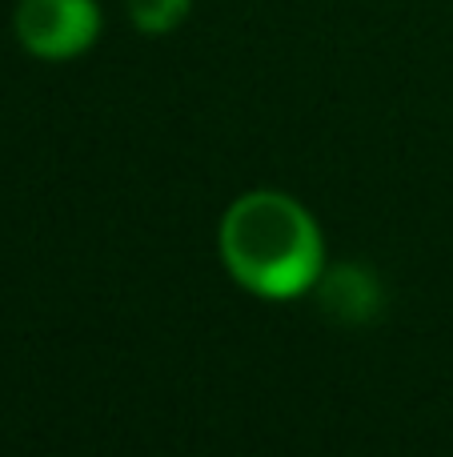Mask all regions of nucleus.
I'll return each instance as SVG.
<instances>
[{
	"label": "nucleus",
	"mask_w": 453,
	"mask_h": 457,
	"mask_svg": "<svg viewBox=\"0 0 453 457\" xmlns=\"http://www.w3.org/2000/svg\"><path fill=\"white\" fill-rule=\"evenodd\" d=\"M217 253L241 289L269 301L305 297L325 273V237L297 197L253 189L225 209Z\"/></svg>",
	"instance_id": "obj_1"
},
{
	"label": "nucleus",
	"mask_w": 453,
	"mask_h": 457,
	"mask_svg": "<svg viewBox=\"0 0 453 457\" xmlns=\"http://www.w3.org/2000/svg\"><path fill=\"white\" fill-rule=\"evenodd\" d=\"M21 48L40 61H72L101 37L96 0H21L12 12Z\"/></svg>",
	"instance_id": "obj_2"
},
{
	"label": "nucleus",
	"mask_w": 453,
	"mask_h": 457,
	"mask_svg": "<svg viewBox=\"0 0 453 457\" xmlns=\"http://www.w3.org/2000/svg\"><path fill=\"white\" fill-rule=\"evenodd\" d=\"M193 12V0H128V21L144 32V37H165V32L181 29Z\"/></svg>",
	"instance_id": "obj_3"
}]
</instances>
